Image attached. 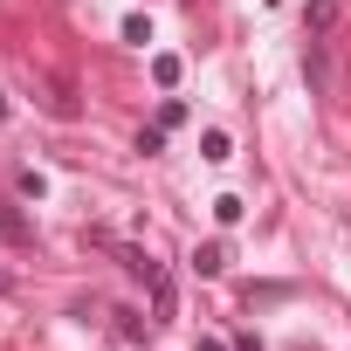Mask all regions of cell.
Here are the masks:
<instances>
[{
    "label": "cell",
    "instance_id": "cell-7",
    "mask_svg": "<svg viewBox=\"0 0 351 351\" xmlns=\"http://www.w3.org/2000/svg\"><path fill=\"white\" fill-rule=\"evenodd\" d=\"M152 76H158V90H172L180 83V56H152Z\"/></svg>",
    "mask_w": 351,
    "mask_h": 351
},
{
    "label": "cell",
    "instance_id": "cell-8",
    "mask_svg": "<svg viewBox=\"0 0 351 351\" xmlns=\"http://www.w3.org/2000/svg\"><path fill=\"white\" fill-rule=\"evenodd\" d=\"M152 310H158V324H165V317H172V282H165V276H158V282H152Z\"/></svg>",
    "mask_w": 351,
    "mask_h": 351
},
{
    "label": "cell",
    "instance_id": "cell-9",
    "mask_svg": "<svg viewBox=\"0 0 351 351\" xmlns=\"http://www.w3.org/2000/svg\"><path fill=\"white\" fill-rule=\"evenodd\" d=\"M172 124H186V104L180 97H165V110H158V131H172Z\"/></svg>",
    "mask_w": 351,
    "mask_h": 351
},
{
    "label": "cell",
    "instance_id": "cell-13",
    "mask_svg": "<svg viewBox=\"0 0 351 351\" xmlns=\"http://www.w3.org/2000/svg\"><path fill=\"white\" fill-rule=\"evenodd\" d=\"M0 117H8V97H0Z\"/></svg>",
    "mask_w": 351,
    "mask_h": 351
},
{
    "label": "cell",
    "instance_id": "cell-12",
    "mask_svg": "<svg viewBox=\"0 0 351 351\" xmlns=\"http://www.w3.org/2000/svg\"><path fill=\"white\" fill-rule=\"evenodd\" d=\"M200 351H228V344H221V337H200Z\"/></svg>",
    "mask_w": 351,
    "mask_h": 351
},
{
    "label": "cell",
    "instance_id": "cell-6",
    "mask_svg": "<svg viewBox=\"0 0 351 351\" xmlns=\"http://www.w3.org/2000/svg\"><path fill=\"white\" fill-rule=\"evenodd\" d=\"M303 69H310V83H317V90L330 83V62H324V42H310V56H303Z\"/></svg>",
    "mask_w": 351,
    "mask_h": 351
},
{
    "label": "cell",
    "instance_id": "cell-11",
    "mask_svg": "<svg viewBox=\"0 0 351 351\" xmlns=\"http://www.w3.org/2000/svg\"><path fill=\"white\" fill-rule=\"evenodd\" d=\"M117 337H131V344L145 337V324H138V310H117Z\"/></svg>",
    "mask_w": 351,
    "mask_h": 351
},
{
    "label": "cell",
    "instance_id": "cell-2",
    "mask_svg": "<svg viewBox=\"0 0 351 351\" xmlns=\"http://www.w3.org/2000/svg\"><path fill=\"white\" fill-rule=\"evenodd\" d=\"M0 241H8V248H28V241H35L28 214H21V207H8V200H0Z\"/></svg>",
    "mask_w": 351,
    "mask_h": 351
},
{
    "label": "cell",
    "instance_id": "cell-4",
    "mask_svg": "<svg viewBox=\"0 0 351 351\" xmlns=\"http://www.w3.org/2000/svg\"><path fill=\"white\" fill-rule=\"evenodd\" d=\"M193 269H200V276H221V269H228V248H221V241H200V248H193Z\"/></svg>",
    "mask_w": 351,
    "mask_h": 351
},
{
    "label": "cell",
    "instance_id": "cell-1",
    "mask_svg": "<svg viewBox=\"0 0 351 351\" xmlns=\"http://www.w3.org/2000/svg\"><path fill=\"white\" fill-rule=\"evenodd\" d=\"M337 21H344V0H310V8H303V28H310V42L337 35Z\"/></svg>",
    "mask_w": 351,
    "mask_h": 351
},
{
    "label": "cell",
    "instance_id": "cell-5",
    "mask_svg": "<svg viewBox=\"0 0 351 351\" xmlns=\"http://www.w3.org/2000/svg\"><path fill=\"white\" fill-rule=\"evenodd\" d=\"M200 158L228 165V158H234V138H228V131H207V138H200Z\"/></svg>",
    "mask_w": 351,
    "mask_h": 351
},
{
    "label": "cell",
    "instance_id": "cell-10",
    "mask_svg": "<svg viewBox=\"0 0 351 351\" xmlns=\"http://www.w3.org/2000/svg\"><path fill=\"white\" fill-rule=\"evenodd\" d=\"M21 193H28V200H42V193H49V180H42L35 165H21Z\"/></svg>",
    "mask_w": 351,
    "mask_h": 351
},
{
    "label": "cell",
    "instance_id": "cell-3",
    "mask_svg": "<svg viewBox=\"0 0 351 351\" xmlns=\"http://www.w3.org/2000/svg\"><path fill=\"white\" fill-rule=\"evenodd\" d=\"M117 262H124V269H131V276H138V282H158V276H165V269H158V262H152V248H124V255H117Z\"/></svg>",
    "mask_w": 351,
    "mask_h": 351
}]
</instances>
